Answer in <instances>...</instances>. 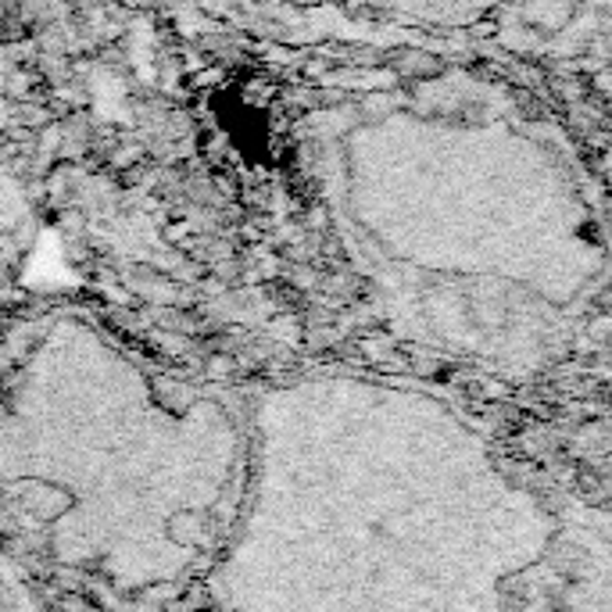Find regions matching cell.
<instances>
[{
  "label": "cell",
  "mask_w": 612,
  "mask_h": 612,
  "mask_svg": "<svg viewBox=\"0 0 612 612\" xmlns=\"http://www.w3.org/2000/svg\"><path fill=\"white\" fill-rule=\"evenodd\" d=\"M494 97L423 87L369 101L340 140V211L402 330L531 369L559 348L605 244L577 162Z\"/></svg>",
  "instance_id": "obj_1"
},
{
  "label": "cell",
  "mask_w": 612,
  "mask_h": 612,
  "mask_svg": "<svg viewBox=\"0 0 612 612\" xmlns=\"http://www.w3.org/2000/svg\"><path fill=\"white\" fill-rule=\"evenodd\" d=\"M19 0H0V36H8L19 25Z\"/></svg>",
  "instance_id": "obj_2"
}]
</instances>
